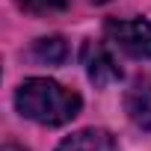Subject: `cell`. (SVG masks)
I'll return each instance as SVG.
<instances>
[{"label": "cell", "instance_id": "1", "mask_svg": "<svg viewBox=\"0 0 151 151\" xmlns=\"http://www.w3.org/2000/svg\"><path fill=\"white\" fill-rule=\"evenodd\" d=\"M15 107L24 119L47 124V127H59L65 122H71L80 113L83 101L77 92H71L65 86H59L56 80L47 77H30L18 86L15 92Z\"/></svg>", "mask_w": 151, "mask_h": 151}, {"label": "cell", "instance_id": "2", "mask_svg": "<svg viewBox=\"0 0 151 151\" xmlns=\"http://www.w3.org/2000/svg\"><path fill=\"white\" fill-rule=\"evenodd\" d=\"M110 42L136 59H151V21L145 18H119L107 24Z\"/></svg>", "mask_w": 151, "mask_h": 151}, {"label": "cell", "instance_id": "3", "mask_svg": "<svg viewBox=\"0 0 151 151\" xmlns=\"http://www.w3.org/2000/svg\"><path fill=\"white\" fill-rule=\"evenodd\" d=\"M83 65H86V74L95 86H110L116 80H122V68L116 62V56L107 50V45L101 42H86L83 45Z\"/></svg>", "mask_w": 151, "mask_h": 151}, {"label": "cell", "instance_id": "4", "mask_svg": "<svg viewBox=\"0 0 151 151\" xmlns=\"http://www.w3.org/2000/svg\"><path fill=\"white\" fill-rule=\"evenodd\" d=\"M56 151H116V139L104 127H83L59 142Z\"/></svg>", "mask_w": 151, "mask_h": 151}, {"label": "cell", "instance_id": "5", "mask_svg": "<svg viewBox=\"0 0 151 151\" xmlns=\"http://www.w3.org/2000/svg\"><path fill=\"white\" fill-rule=\"evenodd\" d=\"M124 110L130 122L142 130H151V80H136L124 95Z\"/></svg>", "mask_w": 151, "mask_h": 151}, {"label": "cell", "instance_id": "6", "mask_svg": "<svg viewBox=\"0 0 151 151\" xmlns=\"http://www.w3.org/2000/svg\"><path fill=\"white\" fill-rule=\"evenodd\" d=\"M33 53L47 65H59V62L68 59V42L59 39V36H47V39H39L33 45Z\"/></svg>", "mask_w": 151, "mask_h": 151}, {"label": "cell", "instance_id": "7", "mask_svg": "<svg viewBox=\"0 0 151 151\" xmlns=\"http://www.w3.org/2000/svg\"><path fill=\"white\" fill-rule=\"evenodd\" d=\"M18 6L30 15H56L68 9V0H18Z\"/></svg>", "mask_w": 151, "mask_h": 151}, {"label": "cell", "instance_id": "8", "mask_svg": "<svg viewBox=\"0 0 151 151\" xmlns=\"http://www.w3.org/2000/svg\"><path fill=\"white\" fill-rule=\"evenodd\" d=\"M92 3H104V0H92Z\"/></svg>", "mask_w": 151, "mask_h": 151}]
</instances>
